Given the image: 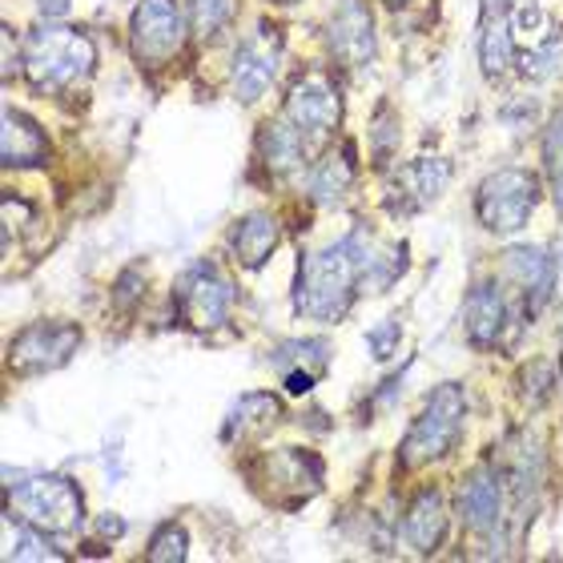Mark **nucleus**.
<instances>
[{"mask_svg": "<svg viewBox=\"0 0 563 563\" xmlns=\"http://www.w3.org/2000/svg\"><path fill=\"white\" fill-rule=\"evenodd\" d=\"M81 339V327L73 322H33L9 342V371L12 375H48L69 363Z\"/></svg>", "mask_w": 563, "mask_h": 563, "instance_id": "obj_8", "label": "nucleus"}, {"mask_svg": "<svg viewBox=\"0 0 563 563\" xmlns=\"http://www.w3.org/2000/svg\"><path fill=\"white\" fill-rule=\"evenodd\" d=\"M507 12V0H483V24L487 21H499Z\"/></svg>", "mask_w": 563, "mask_h": 563, "instance_id": "obj_37", "label": "nucleus"}, {"mask_svg": "<svg viewBox=\"0 0 563 563\" xmlns=\"http://www.w3.org/2000/svg\"><path fill=\"white\" fill-rule=\"evenodd\" d=\"M540 206V177L528 169H495L475 189V213L487 234H519Z\"/></svg>", "mask_w": 563, "mask_h": 563, "instance_id": "obj_5", "label": "nucleus"}, {"mask_svg": "<svg viewBox=\"0 0 563 563\" xmlns=\"http://www.w3.org/2000/svg\"><path fill=\"white\" fill-rule=\"evenodd\" d=\"M459 511L467 519V528L479 531V536L499 528V519H504V487H499V479L487 467H475L463 479V487H459Z\"/></svg>", "mask_w": 563, "mask_h": 563, "instance_id": "obj_17", "label": "nucleus"}, {"mask_svg": "<svg viewBox=\"0 0 563 563\" xmlns=\"http://www.w3.org/2000/svg\"><path fill=\"white\" fill-rule=\"evenodd\" d=\"M366 238L363 230L346 234L330 250L302 262L298 282H294V306L298 314L318 318V322H339L354 306L363 290V262H366Z\"/></svg>", "mask_w": 563, "mask_h": 563, "instance_id": "obj_1", "label": "nucleus"}, {"mask_svg": "<svg viewBox=\"0 0 563 563\" xmlns=\"http://www.w3.org/2000/svg\"><path fill=\"white\" fill-rule=\"evenodd\" d=\"M274 363H278L282 375H286V371H306V375L322 378V371H327V363H330V342L327 339L286 342V346L274 351Z\"/></svg>", "mask_w": 563, "mask_h": 563, "instance_id": "obj_24", "label": "nucleus"}, {"mask_svg": "<svg viewBox=\"0 0 563 563\" xmlns=\"http://www.w3.org/2000/svg\"><path fill=\"white\" fill-rule=\"evenodd\" d=\"M97 531H101L106 540H121V536H125V519H121V516H101V519H97Z\"/></svg>", "mask_w": 563, "mask_h": 563, "instance_id": "obj_34", "label": "nucleus"}, {"mask_svg": "<svg viewBox=\"0 0 563 563\" xmlns=\"http://www.w3.org/2000/svg\"><path fill=\"white\" fill-rule=\"evenodd\" d=\"M262 483H271V495L278 507H302L310 504L318 492H322V479H327V467L314 451H302V446H282L274 455L262 459Z\"/></svg>", "mask_w": 563, "mask_h": 563, "instance_id": "obj_10", "label": "nucleus"}, {"mask_svg": "<svg viewBox=\"0 0 563 563\" xmlns=\"http://www.w3.org/2000/svg\"><path fill=\"white\" fill-rule=\"evenodd\" d=\"M4 73H12V29H4Z\"/></svg>", "mask_w": 563, "mask_h": 563, "instance_id": "obj_38", "label": "nucleus"}, {"mask_svg": "<svg viewBox=\"0 0 563 563\" xmlns=\"http://www.w3.org/2000/svg\"><path fill=\"white\" fill-rule=\"evenodd\" d=\"M543 165H548V177H552L555 210L563 213V109L552 118L548 133H543Z\"/></svg>", "mask_w": 563, "mask_h": 563, "instance_id": "obj_27", "label": "nucleus"}, {"mask_svg": "<svg viewBox=\"0 0 563 563\" xmlns=\"http://www.w3.org/2000/svg\"><path fill=\"white\" fill-rule=\"evenodd\" d=\"M383 4H390V9H399V4H407V0H383Z\"/></svg>", "mask_w": 563, "mask_h": 563, "instance_id": "obj_39", "label": "nucleus"}, {"mask_svg": "<svg viewBox=\"0 0 563 563\" xmlns=\"http://www.w3.org/2000/svg\"><path fill=\"white\" fill-rule=\"evenodd\" d=\"M36 9H41V16L53 21V16H65V12H69V0H36Z\"/></svg>", "mask_w": 563, "mask_h": 563, "instance_id": "obj_36", "label": "nucleus"}, {"mask_svg": "<svg viewBox=\"0 0 563 563\" xmlns=\"http://www.w3.org/2000/svg\"><path fill=\"white\" fill-rule=\"evenodd\" d=\"M274 4H298V0H274Z\"/></svg>", "mask_w": 563, "mask_h": 563, "instance_id": "obj_40", "label": "nucleus"}, {"mask_svg": "<svg viewBox=\"0 0 563 563\" xmlns=\"http://www.w3.org/2000/svg\"><path fill=\"white\" fill-rule=\"evenodd\" d=\"M504 266L516 278L519 290H523L528 314L536 318L555 294V258L543 246H516L504 254Z\"/></svg>", "mask_w": 563, "mask_h": 563, "instance_id": "obj_14", "label": "nucleus"}, {"mask_svg": "<svg viewBox=\"0 0 563 563\" xmlns=\"http://www.w3.org/2000/svg\"><path fill=\"white\" fill-rule=\"evenodd\" d=\"M286 118L314 150L318 141H327L342 121V93L334 89L327 73H306L286 97Z\"/></svg>", "mask_w": 563, "mask_h": 563, "instance_id": "obj_9", "label": "nucleus"}, {"mask_svg": "<svg viewBox=\"0 0 563 563\" xmlns=\"http://www.w3.org/2000/svg\"><path fill=\"white\" fill-rule=\"evenodd\" d=\"M560 366H563V354H560Z\"/></svg>", "mask_w": 563, "mask_h": 563, "instance_id": "obj_41", "label": "nucleus"}, {"mask_svg": "<svg viewBox=\"0 0 563 563\" xmlns=\"http://www.w3.org/2000/svg\"><path fill=\"white\" fill-rule=\"evenodd\" d=\"M463 419H467V395L459 383H443L434 390L422 415L415 419V427L407 431L399 446L402 467H427L434 459H443L463 434Z\"/></svg>", "mask_w": 563, "mask_h": 563, "instance_id": "obj_4", "label": "nucleus"}, {"mask_svg": "<svg viewBox=\"0 0 563 563\" xmlns=\"http://www.w3.org/2000/svg\"><path fill=\"white\" fill-rule=\"evenodd\" d=\"M97 69V48L89 33L65 24H41L24 41V77L36 93H65L89 81Z\"/></svg>", "mask_w": 563, "mask_h": 563, "instance_id": "obj_2", "label": "nucleus"}, {"mask_svg": "<svg viewBox=\"0 0 563 563\" xmlns=\"http://www.w3.org/2000/svg\"><path fill=\"white\" fill-rule=\"evenodd\" d=\"M258 153H262V162L274 169V177H286L306 162L310 145H306L302 133L290 125V118H282V121H266V125H262Z\"/></svg>", "mask_w": 563, "mask_h": 563, "instance_id": "obj_20", "label": "nucleus"}, {"mask_svg": "<svg viewBox=\"0 0 563 563\" xmlns=\"http://www.w3.org/2000/svg\"><path fill=\"white\" fill-rule=\"evenodd\" d=\"M282 419V402L274 399V395H266V390H250V395H242L238 399V407L230 411V419H225V431L222 439L230 443V439H246V434H258L266 431V427H274V422Z\"/></svg>", "mask_w": 563, "mask_h": 563, "instance_id": "obj_21", "label": "nucleus"}, {"mask_svg": "<svg viewBox=\"0 0 563 563\" xmlns=\"http://www.w3.org/2000/svg\"><path fill=\"white\" fill-rule=\"evenodd\" d=\"M446 186H451V165L443 157H419V162H411L395 177V186H390V210L395 213L427 210L431 201L443 198Z\"/></svg>", "mask_w": 563, "mask_h": 563, "instance_id": "obj_12", "label": "nucleus"}, {"mask_svg": "<svg viewBox=\"0 0 563 563\" xmlns=\"http://www.w3.org/2000/svg\"><path fill=\"white\" fill-rule=\"evenodd\" d=\"M9 511L45 536H73L85 519V495L65 475H29L9 487Z\"/></svg>", "mask_w": 563, "mask_h": 563, "instance_id": "obj_3", "label": "nucleus"}, {"mask_svg": "<svg viewBox=\"0 0 563 563\" xmlns=\"http://www.w3.org/2000/svg\"><path fill=\"white\" fill-rule=\"evenodd\" d=\"M511 33H523L531 36V45H540L543 36H548V12L540 4H523V9L511 16Z\"/></svg>", "mask_w": 563, "mask_h": 563, "instance_id": "obj_32", "label": "nucleus"}, {"mask_svg": "<svg viewBox=\"0 0 563 563\" xmlns=\"http://www.w3.org/2000/svg\"><path fill=\"white\" fill-rule=\"evenodd\" d=\"M446 536V504L434 487H422L419 495L407 507V519H402V540L415 555H431L439 552V543Z\"/></svg>", "mask_w": 563, "mask_h": 563, "instance_id": "obj_19", "label": "nucleus"}, {"mask_svg": "<svg viewBox=\"0 0 563 563\" xmlns=\"http://www.w3.org/2000/svg\"><path fill=\"white\" fill-rule=\"evenodd\" d=\"M563 65V29H555L552 36H543L540 45H531V53H523V77L528 81H548L555 77Z\"/></svg>", "mask_w": 563, "mask_h": 563, "instance_id": "obj_26", "label": "nucleus"}, {"mask_svg": "<svg viewBox=\"0 0 563 563\" xmlns=\"http://www.w3.org/2000/svg\"><path fill=\"white\" fill-rule=\"evenodd\" d=\"M516 60V33H511V21L499 16V21H487L483 29V41H479V65L487 77H504L507 65Z\"/></svg>", "mask_w": 563, "mask_h": 563, "instance_id": "obj_23", "label": "nucleus"}, {"mask_svg": "<svg viewBox=\"0 0 563 563\" xmlns=\"http://www.w3.org/2000/svg\"><path fill=\"white\" fill-rule=\"evenodd\" d=\"M186 45V16L177 0H141L130 21V48L141 69H162Z\"/></svg>", "mask_w": 563, "mask_h": 563, "instance_id": "obj_6", "label": "nucleus"}, {"mask_svg": "<svg viewBox=\"0 0 563 563\" xmlns=\"http://www.w3.org/2000/svg\"><path fill=\"white\" fill-rule=\"evenodd\" d=\"M519 383H523V402L528 407H543L555 395V371L548 363H531Z\"/></svg>", "mask_w": 563, "mask_h": 563, "instance_id": "obj_30", "label": "nucleus"}, {"mask_svg": "<svg viewBox=\"0 0 563 563\" xmlns=\"http://www.w3.org/2000/svg\"><path fill=\"white\" fill-rule=\"evenodd\" d=\"M463 330H467L471 346H479V351L499 346L507 330V298L495 282H479L467 294V302H463Z\"/></svg>", "mask_w": 563, "mask_h": 563, "instance_id": "obj_15", "label": "nucleus"}, {"mask_svg": "<svg viewBox=\"0 0 563 563\" xmlns=\"http://www.w3.org/2000/svg\"><path fill=\"white\" fill-rule=\"evenodd\" d=\"M282 242V225L274 213L266 210H254L246 218H238L234 230H230V250H234V258L242 271H262L271 254L278 250Z\"/></svg>", "mask_w": 563, "mask_h": 563, "instance_id": "obj_16", "label": "nucleus"}, {"mask_svg": "<svg viewBox=\"0 0 563 563\" xmlns=\"http://www.w3.org/2000/svg\"><path fill=\"white\" fill-rule=\"evenodd\" d=\"M351 181H354V153L351 150L330 153V157H322L314 165V174H310V198L318 206H334L351 189Z\"/></svg>", "mask_w": 563, "mask_h": 563, "instance_id": "obj_22", "label": "nucleus"}, {"mask_svg": "<svg viewBox=\"0 0 563 563\" xmlns=\"http://www.w3.org/2000/svg\"><path fill=\"white\" fill-rule=\"evenodd\" d=\"M189 16H194V33L198 36H218L234 16V0H189Z\"/></svg>", "mask_w": 563, "mask_h": 563, "instance_id": "obj_28", "label": "nucleus"}, {"mask_svg": "<svg viewBox=\"0 0 563 563\" xmlns=\"http://www.w3.org/2000/svg\"><path fill=\"white\" fill-rule=\"evenodd\" d=\"M137 278H141L137 271H125V274H121V282H118V302L121 306L137 302V290H133V282H137Z\"/></svg>", "mask_w": 563, "mask_h": 563, "instance_id": "obj_35", "label": "nucleus"}, {"mask_svg": "<svg viewBox=\"0 0 563 563\" xmlns=\"http://www.w3.org/2000/svg\"><path fill=\"white\" fill-rule=\"evenodd\" d=\"M330 48L351 69L375 57V16L363 0H342L339 12L330 16Z\"/></svg>", "mask_w": 563, "mask_h": 563, "instance_id": "obj_13", "label": "nucleus"}, {"mask_svg": "<svg viewBox=\"0 0 563 563\" xmlns=\"http://www.w3.org/2000/svg\"><path fill=\"white\" fill-rule=\"evenodd\" d=\"M399 342H402V322H399V318H383L378 327L366 330V346H371V354H375L378 363H387L390 354L399 351Z\"/></svg>", "mask_w": 563, "mask_h": 563, "instance_id": "obj_31", "label": "nucleus"}, {"mask_svg": "<svg viewBox=\"0 0 563 563\" xmlns=\"http://www.w3.org/2000/svg\"><path fill=\"white\" fill-rule=\"evenodd\" d=\"M282 69V36L271 24H258V33L246 36L234 53V69H230V85H234L238 101H258L266 97Z\"/></svg>", "mask_w": 563, "mask_h": 563, "instance_id": "obj_11", "label": "nucleus"}, {"mask_svg": "<svg viewBox=\"0 0 563 563\" xmlns=\"http://www.w3.org/2000/svg\"><path fill=\"white\" fill-rule=\"evenodd\" d=\"M314 383H318V378L306 375V371H286V375H282V387L290 390V395H310V390H314Z\"/></svg>", "mask_w": 563, "mask_h": 563, "instance_id": "obj_33", "label": "nucleus"}, {"mask_svg": "<svg viewBox=\"0 0 563 563\" xmlns=\"http://www.w3.org/2000/svg\"><path fill=\"white\" fill-rule=\"evenodd\" d=\"M177 318L186 322L189 330H213L222 327L230 306H234V282L225 278L213 262H198L181 274L174 290Z\"/></svg>", "mask_w": 563, "mask_h": 563, "instance_id": "obj_7", "label": "nucleus"}, {"mask_svg": "<svg viewBox=\"0 0 563 563\" xmlns=\"http://www.w3.org/2000/svg\"><path fill=\"white\" fill-rule=\"evenodd\" d=\"M150 555L153 563H181L189 555V536L186 528H177V523H162V528L153 531L150 540Z\"/></svg>", "mask_w": 563, "mask_h": 563, "instance_id": "obj_29", "label": "nucleus"}, {"mask_svg": "<svg viewBox=\"0 0 563 563\" xmlns=\"http://www.w3.org/2000/svg\"><path fill=\"white\" fill-rule=\"evenodd\" d=\"M4 560H57V552H48V536L36 531L33 523H24L21 516H4Z\"/></svg>", "mask_w": 563, "mask_h": 563, "instance_id": "obj_25", "label": "nucleus"}, {"mask_svg": "<svg viewBox=\"0 0 563 563\" xmlns=\"http://www.w3.org/2000/svg\"><path fill=\"white\" fill-rule=\"evenodd\" d=\"M48 157V137L29 113L4 109V130H0V162L4 169H33Z\"/></svg>", "mask_w": 563, "mask_h": 563, "instance_id": "obj_18", "label": "nucleus"}]
</instances>
